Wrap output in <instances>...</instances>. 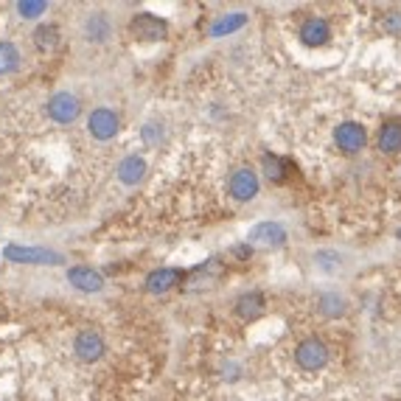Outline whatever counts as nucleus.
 Segmentation results:
<instances>
[{
  "label": "nucleus",
  "mask_w": 401,
  "mask_h": 401,
  "mask_svg": "<svg viewBox=\"0 0 401 401\" xmlns=\"http://www.w3.org/2000/svg\"><path fill=\"white\" fill-rule=\"evenodd\" d=\"M3 259L11 264H31V267H56L65 264L62 253L45 250V247H23V245H8L3 247Z\"/></svg>",
  "instance_id": "obj_1"
},
{
  "label": "nucleus",
  "mask_w": 401,
  "mask_h": 401,
  "mask_svg": "<svg viewBox=\"0 0 401 401\" xmlns=\"http://www.w3.org/2000/svg\"><path fill=\"white\" fill-rule=\"evenodd\" d=\"M45 113L56 124H73L82 116V101L73 93H54L45 104Z\"/></svg>",
  "instance_id": "obj_2"
},
{
  "label": "nucleus",
  "mask_w": 401,
  "mask_h": 401,
  "mask_svg": "<svg viewBox=\"0 0 401 401\" xmlns=\"http://www.w3.org/2000/svg\"><path fill=\"white\" fill-rule=\"evenodd\" d=\"M130 34L140 42H160L168 37V23L154 14H135L130 23Z\"/></svg>",
  "instance_id": "obj_3"
},
{
  "label": "nucleus",
  "mask_w": 401,
  "mask_h": 401,
  "mask_svg": "<svg viewBox=\"0 0 401 401\" xmlns=\"http://www.w3.org/2000/svg\"><path fill=\"white\" fill-rule=\"evenodd\" d=\"M295 362H297L303 371H320V368L328 362V348H326V343H320L317 337L303 340V343L295 348Z\"/></svg>",
  "instance_id": "obj_4"
},
{
  "label": "nucleus",
  "mask_w": 401,
  "mask_h": 401,
  "mask_svg": "<svg viewBox=\"0 0 401 401\" xmlns=\"http://www.w3.org/2000/svg\"><path fill=\"white\" fill-rule=\"evenodd\" d=\"M118 127H121V118L110 107H99L87 118V132L93 135L96 140H113L118 135Z\"/></svg>",
  "instance_id": "obj_5"
},
{
  "label": "nucleus",
  "mask_w": 401,
  "mask_h": 401,
  "mask_svg": "<svg viewBox=\"0 0 401 401\" xmlns=\"http://www.w3.org/2000/svg\"><path fill=\"white\" fill-rule=\"evenodd\" d=\"M73 351H76V357L82 362H99L104 357V351H107V343H104V337L96 328H85V331L76 334Z\"/></svg>",
  "instance_id": "obj_6"
},
{
  "label": "nucleus",
  "mask_w": 401,
  "mask_h": 401,
  "mask_svg": "<svg viewBox=\"0 0 401 401\" xmlns=\"http://www.w3.org/2000/svg\"><path fill=\"white\" fill-rule=\"evenodd\" d=\"M334 143L340 146V152H345V154H357V152H362V146L368 143V132H365V127H362V124H357V121H345V124H340V127L334 130Z\"/></svg>",
  "instance_id": "obj_7"
},
{
  "label": "nucleus",
  "mask_w": 401,
  "mask_h": 401,
  "mask_svg": "<svg viewBox=\"0 0 401 401\" xmlns=\"http://www.w3.org/2000/svg\"><path fill=\"white\" fill-rule=\"evenodd\" d=\"M286 242V228L280 222H259L256 228H250L247 245L250 247H280Z\"/></svg>",
  "instance_id": "obj_8"
},
{
  "label": "nucleus",
  "mask_w": 401,
  "mask_h": 401,
  "mask_svg": "<svg viewBox=\"0 0 401 401\" xmlns=\"http://www.w3.org/2000/svg\"><path fill=\"white\" fill-rule=\"evenodd\" d=\"M230 197L233 199H239V202H250L256 194H259V188H261V183H259V174L253 171V168H239V171H233V177H230Z\"/></svg>",
  "instance_id": "obj_9"
},
{
  "label": "nucleus",
  "mask_w": 401,
  "mask_h": 401,
  "mask_svg": "<svg viewBox=\"0 0 401 401\" xmlns=\"http://www.w3.org/2000/svg\"><path fill=\"white\" fill-rule=\"evenodd\" d=\"M68 283H70V286H76L79 292H90V295H96V292H101V289H104V275L93 267H70L68 269Z\"/></svg>",
  "instance_id": "obj_10"
},
{
  "label": "nucleus",
  "mask_w": 401,
  "mask_h": 401,
  "mask_svg": "<svg viewBox=\"0 0 401 401\" xmlns=\"http://www.w3.org/2000/svg\"><path fill=\"white\" fill-rule=\"evenodd\" d=\"M183 278H185V275L174 267L154 269V272L146 275V289H149L152 295H166V292H171L174 286H180Z\"/></svg>",
  "instance_id": "obj_11"
},
{
  "label": "nucleus",
  "mask_w": 401,
  "mask_h": 401,
  "mask_svg": "<svg viewBox=\"0 0 401 401\" xmlns=\"http://www.w3.org/2000/svg\"><path fill=\"white\" fill-rule=\"evenodd\" d=\"M328 37H331V28H328V23H326L323 17H309V20L300 25V39H303V45H309V48L326 45Z\"/></svg>",
  "instance_id": "obj_12"
},
{
  "label": "nucleus",
  "mask_w": 401,
  "mask_h": 401,
  "mask_svg": "<svg viewBox=\"0 0 401 401\" xmlns=\"http://www.w3.org/2000/svg\"><path fill=\"white\" fill-rule=\"evenodd\" d=\"M82 34H85L87 42H96V45L107 42L110 39V20H107V14H101V11L87 14L85 23H82Z\"/></svg>",
  "instance_id": "obj_13"
},
{
  "label": "nucleus",
  "mask_w": 401,
  "mask_h": 401,
  "mask_svg": "<svg viewBox=\"0 0 401 401\" xmlns=\"http://www.w3.org/2000/svg\"><path fill=\"white\" fill-rule=\"evenodd\" d=\"M118 180L124 183V185H137L143 177H146V160L143 157H137V154H130V157H124L121 163H118Z\"/></svg>",
  "instance_id": "obj_14"
},
{
  "label": "nucleus",
  "mask_w": 401,
  "mask_h": 401,
  "mask_svg": "<svg viewBox=\"0 0 401 401\" xmlns=\"http://www.w3.org/2000/svg\"><path fill=\"white\" fill-rule=\"evenodd\" d=\"M31 39H34L37 51H54V48L59 45V28H56L54 23H42V25L34 28Z\"/></svg>",
  "instance_id": "obj_15"
},
{
  "label": "nucleus",
  "mask_w": 401,
  "mask_h": 401,
  "mask_svg": "<svg viewBox=\"0 0 401 401\" xmlns=\"http://www.w3.org/2000/svg\"><path fill=\"white\" fill-rule=\"evenodd\" d=\"M317 309L326 317H343L348 311V300L343 295H337V292H326V295L317 297Z\"/></svg>",
  "instance_id": "obj_16"
},
{
  "label": "nucleus",
  "mask_w": 401,
  "mask_h": 401,
  "mask_svg": "<svg viewBox=\"0 0 401 401\" xmlns=\"http://www.w3.org/2000/svg\"><path fill=\"white\" fill-rule=\"evenodd\" d=\"M236 311H239V317H245V320H256V317L264 311V297H261V292L242 295V297L236 300Z\"/></svg>",
  "instance_id": "obj_17"
},
{
  "label": "nucleus",
  "mask_w": 401,
  "mask_h": 401,
  "mask_svg": "<svg viewBox=\"0 0 401 401\" xmlns=\"http://www.w3.org/2000/svg\"><path fill=\"white\" fill-rule=\"evenodd\" d=\"M379 149L388 152V154L401 152V121H390V124L382 127V132H379Z\"/></svg>",
  "instance_id": "obj_18"
},
{
  "label": "nucleus",
  "mask_w": 401,
  "mask_h": 401,
  "mask_svg": "<svg viewBox=\"0 0 401 401\" xmlns=\"http://www.w3.org/2000/svg\"><path fill=\"white\" fill-rule=\"evenodd\" d=\"M245 23H247V14H242V11H236V14H225V17H219V20L211 25V37L233 34V31H239Z\"/></svg>",
  "instance_id": "obj_19"
},
{
  "label": "nucleus",
  "mask_w": 401,
  "mask_h": 401,
  "mask_svg": "<svg viewBox=\"0 0 401 401\" xmlns=\"http://www.w3.org/2000/svg\"><path fill=\"white\" fill-rule=\"evenodd\" d=\"M20 68V51L14 42H0V76H8Z\"/></svg>",
  "instance_id": "obj_20"
},
{
  "label": "nucleus",
  "mask_w": 401,
  "mask_h": 401,
  "mask_svg": "<svg viewBox=\"0 0 401 401\" xmlns=\"http://www.w3.org/2000/svg\"><path fill=\"white\" fill-rule=\"evenodd\" d=\"M45 11H48V3H45V0H20V3H17V14H20L23 20H39Z\"/></svg>",
  "instance_id": "obj_21"
},
{
  "label": "nucleus",
  "mask_w": 401,
  "mask_h": 401,
  "mask_svg": "<svg viewBox=\"0 0 401 401\" xmlns=\"http://www.w3.org/2000/svg\"><path fill=\"white\" fill-rule=\"evenodd\" d=\"M314 264H317V269H323V272H340L343 256L334 253V250H320V253H314Z\"/></svg>",
  "instance_id": "obj_22"
},
{
  "label": "nucleus",
  "mask_w": 401,
  "mask_h": 401,
  "mask_svg": "<svg viewBox=\"0 0 401 401\" xmlns=\"http://www.w3.org/2000/svg\"><path fill=\"white\" fill-rule=\"evenodd\" d=\"M264 174H267L272 183H280V180L286 177V160L267 154V157H264Z\"/></svg>",
  "instance_id": "obj_23"
},
{
  "label": "nucleus",
  "mask_w": 401,
  "mask_h": 401,
  "mask_svg": "<svg viewBox=\"0 0 401 401\" xmlns=\"http://www.w3.org/2000/svg\"><path fill=\"white\" fill-rule=\"evenodd\" d=\"M140 135H143V140H146L149 146H157V143L163 140V124H146V127L140 130Z\"/></svg>",
  "instance_id": "obj_24"
},
{
  "label": "nucleus",
  "mask_w": 401,
  "mask_h": 401,
  "mask_svg": "<svg viewBox=\"0 0 401 401\" xmlns=\"http://www.w3.org/2000/svg\"><path fill=\"white\" fill-rule=\"evenodd\" d=\"M385 31H390V34H399L401 31V14L399 11H393V14H388V17H385Z\"/></svg>",
  "instance_id": "obj_25"
},
{
  "label": "nucleus",
  "mask_w": 401,
  "mask_h": 401,
  "mask_svg": "<svg viewBox=\"0 0 401 401\" xmlns=\"http://www.w3.org/2000/svg\"><path fill=\"white\" fill-rule=\"evenodd\" d=\"M396 236H399V239H401V228H399V233H396Z\"/></svg>",
  "instance_id": "obj_26"
}]
</instances>
